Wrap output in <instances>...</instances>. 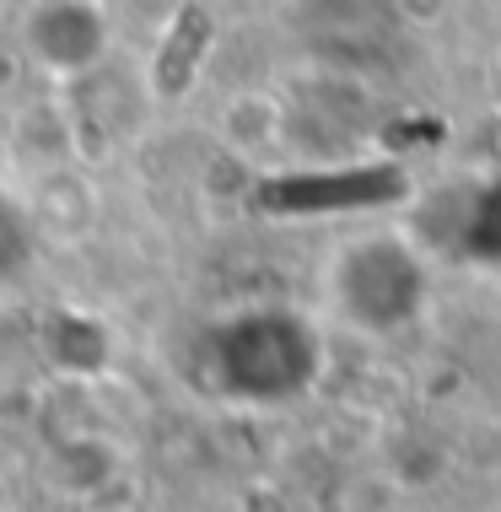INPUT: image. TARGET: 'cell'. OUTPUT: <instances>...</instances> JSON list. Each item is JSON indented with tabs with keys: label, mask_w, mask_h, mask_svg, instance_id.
<instances>
[{
	"label": "cell",
	"mask_w": 501,
	"mask_h": 512,
	"mask_svg": "<svg viewBox=\"0 0 501 512\" xmlns=\"http://www.w3.org/2000/svg\"><path fill=\"white\" fill-rule=\"evenodd\" d=\"M211 44H216L211 11H205L200 0H184V6L173 11V22H167V33H162L157 60H151V92H157L162 103H178L194 87V76H200L205 49Z\"/></svg>",
	"instance_id": "cell-5"
},
{
	"label": "cell",
	"mask_w": 501,
	"mask_h": 512,
	"mask_svg": "<svg viewBox=\"0 0 501 512\" xmlns=\"http://www.w3.org/2000/svg\"><path fill=\"white\" fill-rule=\"evenodd\" d=\"M22 44H27V60L44 65L49 76L76 81V76H92V65L103 60L108 22L92 0H44L22 27Z\"/></svg>",
	"instance_id": "cell-4"
},
{
	"label": "cell",
	"mask_w": 501,
	"mask_h": 512,
	"mask_svg": "<svg viewBox=\"0 0 501 512\" xmlns=\"http://www.w3.org/2000/svg\"><path fill=\"white\" fill-rule=\"evenodd\" d=\"M453 248L475 265H501V178L469 189L464 211L453 221Z\"/></svg>",
	"instance_id": "cell-7"
},
{
	"label": "cell",
	"mask_w": 501,
	"mask_h": 512,
	"mask_svg": "<svg viewBox=\"0 0 501 512\" xmlns=\"http://www.w3.org/2000/svg\"><path fill=\"white\" fill-rule=\"evenodd\" d=\"M399 200H410V173L399 162H340V168L275 173L254 184V211L281 216V221L367 216Z\"/></svg>",
	"instance_id": "cell-3"
},
{
	"label": "cell",
	"mask_w": 501,
	"mask_h": 512,
	"mask_svg": "<svg viewBox=\"0 0 501 512\" xmlns=\"http://www.w3.org/2000/svg\"><path fill=\"white\" fill-rule=\"evenodd\" d=\"M33 227L54 232V238H76L92 227V189L76 173H49L33 205Z\"/></svg>",
	"instance_id": "cell-8"
},
{
	"label": "cell",
	"mask_w": 501,
	"mask_h": 512,
	"mask_svg": "<svg viewBox=\"0 0 501 512\" xmlns=\"http://www.w3.org/2000/svg\"><path fill=\"white\" fill-rule=\"evenodd\" d=\"M200 383L205 394L248 410H281L313 394L324 372V335L297 308H238L216 318L200 340Z\"/></svg>",
	"instance_id": "cell-1"
},
{
	"label": "cell",
	"mask_w": 501,
	"mask_h": 512,
	"mask_svg": "<svg viewBox=\"0 0 501 512\" xmlns=\"http://www.w3.org/2000/svg\"><path fill=\"white\" fill-rule=\"evenodd\" d=\"M119 475H124V453L108 437H65L49 453V480L71 496H87V502H103L119 486Z\"/></svg>",
	"instance_id": "cell-6"
},
{
	"label": "cell",
	"mask_w": 501,
	"mask_h": 512,
	"mask_svg": "<svg viewBox=\"0 0 501 512\" xmlns=\"http://www.w3.org/2000/svg\"><path fill=\"white\" fill-rule=\"evenodd\" d=\"M27 259H33V221L0 195V286H6L11 275H22Z\"/></svg>",
	"instance_id": "cell-9"
},
{
	"label": "cell",
	"mask_w": 501,
	"mask_h": 512,
	"mask_svg": "<svg viewBox=\"0 0 501 512\" xmlns=\"http://www.w3.org/2000/svg\"><path fill=\"white\" fill-rule=\"evenodd\" d=\"M329 302L361 335H399L431 302L426 254L399 232H367L329 265Z\"/></svg>",
	"instance_id": "cell-2"
}]
</instances>
